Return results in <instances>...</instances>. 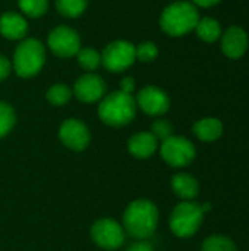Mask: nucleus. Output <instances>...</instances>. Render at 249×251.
Returning <instances> with one entry per match:
<instances>
[{
    "instance_id": "obj_1",
    "label": "nucleus",
    "mask_w": 249,
    "mask_h": 251,
    "mask_svg": "<svg viewBox=\"0 0 249 251\" xmlns=\"http://www.w3.org/2000/svg\"><path fill=\"white\" fill-rule=\"evenodd\" d=\"M158 222V210L150 200L132 201L123 215V225L126 232L135 240L150 238Z\"/></svg>"
},
{
    "instance_id": "obj_2",
    "label": "nucleus",
    "mask_w": 249,
    "mask_h": 251,
    "mask_svg": "<svg viewBox=\"0 0 249 251\" xmlns=\"http://www.w3.org/2000/svg\"><path fill=\"white\" fill-rule=\"evenodd\" d=\"M198 21L200 15L195 4L189 1H175L163 10L160 26L170 37H182L195 29Z\"/></svg>"
},
{
    "instance_id": "obj_3",
    "label": "nucleus",
    "mask_w": 249,
    "mask_h": 251,
    "mask_svg": "<svg viewBox=\"0 0 249 251\" xmlns=\"http://www.w3.org/2000/svg\"><path fill=\"white\" fill-rule=\"evenodd\" d=\"M136 113V101L132 94L114 91L106 96L98 106L100 119L110 126H123L129 124Z\"/></svg>"
},
{
    "instance_id": "obj_4",
    "label": "nucleus",
    "mask_w": 249,
    "mask_h": 251,
    "mask_svg": "<svg viewBox=\"0 0 249 251\" xmlns=\"http://www.w3.org/2000/svg\"><path fill=\"white\" fill-rule=\"evenodd\" d=\"M45 63V49L40 40L26 38L18 44L13 53V69L21 78L37 75Z\"/></svg>"
},
{
    "instance_id": "obj_5",
    "label": "nucleus",
    "mask_w": 249,
    "mask_h": 251,
    "mask_svg": "<svg viewBox=\"0 0 249 251\" xmlns=\"http://www.w3.org/2000/svg\"><path fill=\"white\" fill-rule=\"evenodd\" d=\"M204 219L203 206L197 203H181L170 216V229L176 237H192L201 226Z\"/></svg>"
},
{
    "instance_id": "obj_6",
    "label": "nucleus",
    "mask_w": 249,
    "mask_h": 251,
    "mask_svg": "<svg viewBox=\"0 0 249 251\" xmlns=\"http://www.w3.org/2000/svg\"><path fill=\"white\" fill-rule=\"evenodd\" d=\"M135 60V46L125 40L110 43L101 53V65L110 72L126 71Z\"/></svg>"
},
{
    "instance_id": "obj_7",
    "label": "nucleus",
    "mask_w": 249,
    "mask_h": 251,
    "mask_svg": "<svg viewBox=\"0 0 249 251\" xmlns=\"http://www.w3.org/2000/svg\"><path fill=\"white\" fill-rule=\"evenodd\" d=\"M161 157L170 166L182 168L195 159V147L189 140L172 135L161 143Z\"/></svg>"
},
{
    "instance_id": "obj_8",
    "label": "nucleus",
    "mask_w": 249,
    "mask_h": 251,
    "mask_svg": "<svg viewBox=\"0 0 249 251\" xmlns=\"http://www.w3.org/2000/svg\"><path fill=\"white\" fill-rule=\"evenodd\" d=\"M47 43L50 50L62 59H69L72 56H76V53L81 49L79 34L73 28L65 25L54 28L48 34Z\"/></svg>"
},
{
    "instance_id": "obj_9",
    "label": "nucleus",
    "mask_w": 249,
    "mask_h": 251,
    "mask_svg": "<svg viewBox=\"0 0 249 251\" xmlns=\"http://www.w3.org/2000/svg\"><path fill=\"white\" fill-rule=\"evenodd\" d=\"M91 237L95 244L106 250H116L125 241L123 228L113 219H101L91 228Z\"/></svg>"
},
{
    "instance_id": "obj_10",
    "label": "nucleus",
    "mask_w": 249,
    "mask_h": 251,
    "mask_svg": "<svg viewBox=\"0 0 249 251\" xmlns=\"http://www.w3.org/2000/svg\"><path fill=\"white\" fill-rule=\"evenodd\" d=\"M135 101L147 115H151V116H158V115L166 113L170 106L169 96L161 88L154 87V85H148L142 88L138 93Z\"/></svg>"
},
{
    "instance_id": "obj_11",
    "label": "nucleus",
    "mask_w": 249,
    "mask_h": 251,
    "mask_svg": "<svg viewBox=\"0 0 249 251\" xmlns=\"http://www.w3.org/2000/svg\"><path fill=\"white\" fill-rule=\"evenodd\" d=\"M59 137L62 143L72 150L81 151L90 144V131L87 125L78 119H68L62 124Z\"/></svg>"
},
{
    "instance_id": "obj_12",
    "label": "nucleus",
    "mask_w": 249,
    "mask_h": 251,
    "mask_svg": "<svg viewBox=\"0 0 249 251\" xmlns=\"http://www.w3.org/2000/svg\"><path fill=\"white\" fill-rule=\"evenodd\" d=\"M73 93L78 100L84 103H94L103 99L106 93V82L100 75L90 72L78 78L73 87Z\"/></svg>"
},
{
    "instance_id": "obj_13",
    "label": "nucleus",
    "mask_w": 249,
    "mask_h": 251,
    "mask_svg": "<svg viewBox=\"0 0 249 251\" xmlns=\"http://www.w3.org/2000/svg\"><path fill=\"white\" fill-rule=\"evenodd\" d=\"M248 49V35L239 26H230L223 34L222 50L230 59H239Z\"/></svg>"
},
{
    "instance_id": "obj_14",
    "label": "nucleus",
    "mask_w": 249,
    "mask_h": 251,
    "mask_svg": "<svg viewBox=\"0 0 249 251\" xmlns=\"http://www.w3.org/2000/svg\"><path fill=\"white\" fill-rule=\"evenodd\" d=\"M28 22L16 12H6L0 16V34L7 40H21L26 35Z\"/></svg>"
},
{
    "instance_id": "obj_15",
    "label": "nucleus",
    "mask_w": 249,
    "mask_h": 251,
    "mask_svg": "<svg viewBox=\"0 0 249 251\" xmlns=\"http://www.w3.org/2000/svg\"><path fill=\"white\" fill-rule=\"evenodd\" d=\"M131 154L138 159H147L157 150V138L151 132H138L128 141Z\"/></svg>"
},
{
    "instance_id": "obj_16",
    "label": "nucleus",
    "mask_w": 249,
    "mask_h": 251,
    "mask_svg": "<svg viewBox=\"0 0 249 251\" xmlns=\"http://www.w3.org/2000/svg\"><path fill=\"white\" fill-rule=\"evenodd\" d=\"M194 132L201 141H216L223 134V124L216 118H204L194 125Z\"/></svg>"
},
{
    "instance_id": "obj_17",
    "label": "nucleus",
    "mask_w": 249,
    "mask_h": 251,
    "mask_svg": "<svg viewBox=\"0 0 249 251\" xmlns=\"http://www.w3.org/2000/svg\"><path fill=\"white\" fill-rule=\"evenodd\" d=\"M172 187H173V191L176 193V196H179L181 199H185V200L195 199L200 191L198 181L194 176H191L189 174H176L172 179Z\"/></svg>"
},
{
    "instance_id": "obj_18",
    "label": "nucleus",
    "mask_w": 249,
    "mask_h": 251,
    "mask_svg": "<svg viewBox=\"0 0 249 251\" xmlns=\"http://www.w3.org/2000/svg\"><path fill=\"white\" fill-rule=\"evenodd\" d=\"M197 35L205 43H214L222 34V28L214 18H203L195 26Z\"/></svg>"
},
{
    "instance_id": "obj_19",
    "label": "nucleus",
    "mask_w": 249,
    "mask_h": 251,
    "mask_svg": "<svg viewBox=\"0 0 249 251\" xmlns=\"http://www.w3.org/2000/svg\"><path fill=\"white\" fill-rule=\"evenodd\" d=\"M78 63L82 69L92 72L101 65V53H98L95 49L91 47H81L76 53Z\"/></svg>"
},
{
    "instance_id": "obj_20",
    "label": "nucleus",
    "mask_w": 249,
    "mask_h": 251,
    "mask_svg": "<svg viewBox=\"0 0 249 251\" xmlns=\"http://www.w3.org/2000/svg\"><path fill=\"white\" fill-rule=\"evenodd\" d=\"M88 0H56V7L66 18H78L85 12Z\"/></svg>"
},
{
    "instance_id": "obj_21",
    "label": "nucleus",
    "mask_w": 249,
    "mask_h": 251,
    "mask_svg": "<svg viewBox=\"0 0 249 251\" xmlns=\"http://www.w3.org/2000/svg\"><path fill=\"white\" fill-rule=\"evenodd\" d=\"M18 6L29 18H40L48 9V0H18Z\"/></svg>"
},
{
    "instance_id": "obj_22",
    "label": "nucleus",
    "mask_w": 249,
    "mask_h": 251,
    "mask_svg": "<svg viewBox=\"0 0 249 251\" xmlns=\"http://www.w3.org/2000/svg\"><path fill=\"white\" fill-rule=\"evenodd\" d=\"M201 251H238L236 250V246L235 243L227 238V237H223V235H211L208 237Z\"/></svg>"
},
{
    "instance_id": "obj_23",
    "label": "nucleus",
    "mask_w": 249,
    "mask_h": 251,
    "mask_svg": "<svg viewBox=\"0 0 249 251\" xmlns=\"http://www.w3.org/2000/svg\"><path fill=\"white\" fill-rule=\"evenodd\" d=\"M72 91L65 84H56L47 91V100L54 106H63L70 100Z\"/></svg>"
},
{
    "instance_id": "obj_24",
    "label": "nucleus",
    "mask_w": 249,
    "mask_h": 251,
    "mask_svg": "<svg viewBox=\"0 0 249 251\" xmlns=\"http://www.w3.org/2000/svg\"><path fill=\"white\" fill-rule=\"evenodd\" d=\"M15 125V112L13 109L4 103L0 101V138L4 137Z\"/></svg>"
},
{
    "instance_id": "obj_25",
    "label": "nucleus",
    "mask_w": 249,
    "mask_h": 251,
    "mask_svg": "<svg viewBox=\"0 0 249 251\" xmlns=\"http://www.w3.org/2000/svg\"><path fill=\"white\" fill-rule=\"evenodd\" d=\"M135 56L141 62H151L158 56V49L153 41H144L135 46Z\"/></svg>"
},
{
    "instance_id": "obj_26",
    "label": "nucleus",
    "mask_w": 249,
    "mask_h": 251,
    "mask_svg": "<svg viewBox=\"0 0 249 251\" xmlns=\"http://www.w3.org/2000/svg\"><path fill=\"white\" fill-rule=\"evenodd\" d=\"M151 134L157 138V140H167L169 137H172L173 134V126L169 121H163V119H158L151 126Z\"/></svg>"
},
{
    "instance_id": "obj_27",
    "label": "nucleus",
    "mask_w": 249,
    "mask_h": 251,
    "mask_svg": "<svg viewBox=\"0 0 249 251\" xmlns=\"http://www.w3.org/2000/svg\"><path fill=\"white\" fill-rule=\"evenodd\" d=\"M10 69H12V65L9 62V59L6 56L0 54V81H3L9 76Z\"/></svg>"
},
{
    "instance_id": "obj_28",
    "label": "nucleus",
    "mask_w": 249,
    "mask_h": 251,
    "mask_svg": "<svg viewBox=\"0 0 249 251\" xmlns=\"http://www.w3.org/2000/svg\"><path fill=\"white\" fill-rule=\"evenodd\" d=\"M135 90V81L132 76H126L122 79L120 82V91L126 93V94H132V91Z\"/></svg>"
},
{
    "instance_id": "obj_29",
    "label": "nucleus",
    "mask_w": 249,
    "mask_h": 251,
    "mask_svg": "<svg viewBox=\"0 0 249 251\" xmlns=\"http://www.w3.org/2000/svg\"><path fill=\"white\" fill-rule=\"evenodd\" d=\"M128 251H154L153 250V246L147 241H139V243H135L132 244Z\"/></svg>"
},
{
    "instance_id": "obj_30",
    "label": "nucleus",
    "mask_w": 249,
    "mask_h": 251,
    "mask_svg": "<svg viewBox=\"0 0 249 251\" xmlns=\"http://www.w3.org/2000/svg\"><path fill=\"white\" fill-rule=\"evenodd\" d=\"M192 1L200 7H211V6L217 4L220 0H192Z\"/></svg>"
}]
</instances>
